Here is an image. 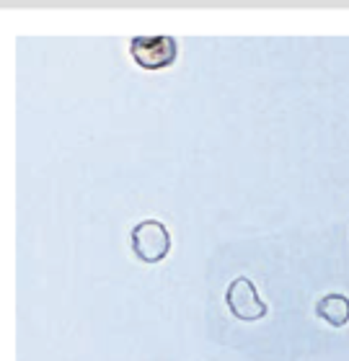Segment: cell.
Wrapping results in <instances>:
<instances>
[{
	"instance_id": "obj_2",
	"label": "cell",
	"mask_w": 349,
	"mask_h": 361,
	"mask_svg": "<svg viewBox=\"0 0 349 361\" xmlns=\"http://www.w3.org/2000/svg\"><path fill=\"white\" fill-rule=\"evenodd\" d=\"M129 54L137 62V68L148 73H160L171 68L179 57V42L168 34H155V37H132L129 39Z\"/></svg>"
},
{
	"instance_id": "obj_3",
	"label": "cell",
	"mask_w": 349,
	"mask_h": 361,
	"mask_svg": "<svg viewBox=\"0 0 349 361\" xmlns=\"http://www.w3.org/2000/svg\"><path fill=\"white\" fill-rule=\"evenodd\" d=\"M225 305H228L230 315L241 323H256L269 312L266 302L259 297V289L249 276H238L230 281L225 289Z\"/></svg>"
},
{
	"instance_id": "obj_4",
	"label": "cell",
	"mask_w": 349,
	"mask_h": 361,
	"mask_svg": "<svg viewBox=\"0 0 349 361\" xmlns=\"http://www.w3.org/2000/svg\"><path fill=\"white\" fill-rule=\"evenodd\" d=\"M316 315L331 328H344L349 323V297L339 292H329L316 302Z\"/></svg>"
},
{
	"instance_id": "obj_1",
	"label": "cell",
	"mask_w": 349,
	"mask_h": 361,
	"mask_svg": "<svg viewBox=\"0 0 349 361\" xmlns=\"http://www.w3.org/2000/svg\"><path fill=\"white\" fill-rule=\"evenodd\" d=\"M171 230H168L160 219H140L132 230H129V248L135 253L140 264L155 266L166 261L171 253Z\"/></svg>"
}]
</instances>
